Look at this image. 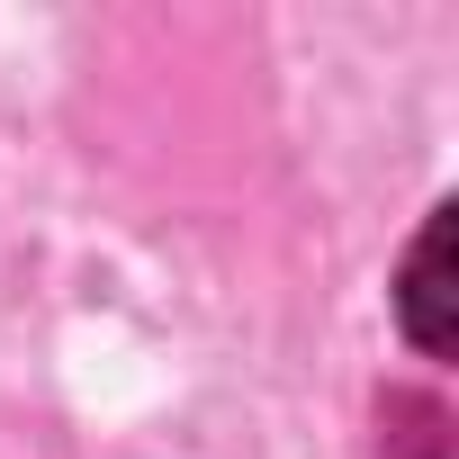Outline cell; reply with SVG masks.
Wrapping results in <instances>:
<instances>
[{
    "label": "cell",
    "instance_id": "1",
    "mask_svg": "<svg viewBox=\"0 0 459 459\" xmlns=\"http://www.w3.org/2000/svg\"><path fill=\"white\" fill-rule=\"evenodd\" d=\"M441 253H450V207H432L423 244H414V262H405V333H414L423 351H450V316H441Z\"/></svg>",
    "mask_w": 459,
    "mask_h": 459
}]
</instances>
